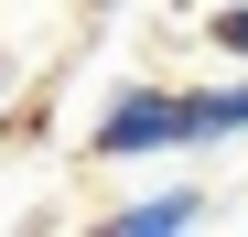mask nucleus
<instances>
[{"label": "nucleus", "instance_id": "nucleus-1", "mask_svg": "<svg viewBox=\"0 0 248 237\" xmlns=\"http://www.w3.org/2000/svg\"><path fill=\"white\" fill-rule=\"evenodd\" d=\"M162 151H194V130H184V87H151V75L108 87L97 118H87V162H162Z\"/></svg>", "mask_w": 248, "mask_h": 237}, {"label": "nucleus", "instance_id": "nucleus-2", "mask_svg": "<svg viewBox=\"0 0 248 237\" xmlns=\"http://www.w3.org/2000/svg\"><path fill=\"white\" fill-rule=\"evenodd\" d=\"M205 216H216L205 183H151V194H130V205H108L97 226H108V237H184V226H205Z\"/></svg>", "mask_w": 248, "mask_h": 237}, {"label": "nucleus", "instance_id": "nucleus-3", "mask_svg": "<svg viewBox=\"0 0 248 237\" xmlns=\"http://www.w3.org/2000/svg\"><path fill=\"white\" fill-rule=\"evenodd\" d=\"M205 44L227 65H248V0H216V11H205Z\"/></svg>", "mask_w": 248, "mask_h": 237}, {"label": "nucleus", "instance_id": "nucleus-4", "mask_svg": "<svg viewBox=\"0 0 248 237\" xmlns=\"http://www.w3.org/2000/svg\"><path fill=\"white\" fill-rule=\"evenodd\" d=\"M87 11H130V0H87Z\"/></svg>", "mask_w": 248, "mask_h": 237}]
</instances>
